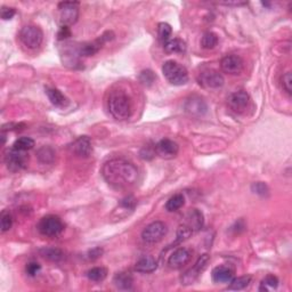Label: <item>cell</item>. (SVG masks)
I'll list each match as a JSON object with an SVG mask.
<instances>
[{"mask_svg": "<svg viewBox=\"0 0 292 292\" xmlns=\"http://www.w3.org/2000/svg\"><path fill=\"white\" fill-rule=\"evenodd\" d=\"M113 283L119 290H131L132 283H134V279L130 273L127 272H120L117 273L115 275V279H113Z\"/></svg>", "mask_w": 292, "mask_h": 292, "instance_id": "44dd1931", "label": "cell"}, {"mask_svg": "<svg viewBox=\"0 0 292 292\" xmlns=\"http://www.w3.org/2000/svg\"><path fill=\"white\" fill-rule=\"evenodd\" d=\"M102 175L111 187L127 189L137 183L138 169L132 162L124 159H111L103 165Z\"/></svg>", "mask_w": 292, "mask_h": 292, "instance_id": "6da1fadb", "label": "cell"}, {"mask_svg": "<svg viewBox=\"0 0 292 292\" xmlns=\"http://www.w3.org/2000/svg\"><path fill=\"white\" fill-rule=\"evenodd\" d=\"M279 287V279L274 275H267L261 281L259 291H273L276 290Z\"/></svg>", "mask_w": 292, "mask_h": 292, "instance_id": "f546056e", "label": "cell"}, {"mask_svg": "<svg viewBox=\"0 0 292 292\" xmlns=\"http://www.w3.org/2000/svg\"><path fill=\"white\" fill-rule=\"evenodd\" d=\"M108 276V269L104 267H94L87 272V278L93 282H102Z\"/></svg>", "mask_w": 292, "mask_h": 292, "instance_id": "4316f807", "label": "cell"}, {"mask_svg": "<svg viewBox=\"0 0 292 292\" xmlns=\"http://www.w3.org/2000/svg\"><path fill=\"white\" fill-rule=\"evenodd\" d=\"M203 214L198 209H191L185 216V225L188 226L193 232H198L203 226Z\"/></svg>", "mask_w": 292, "mask_h": 292, "instance_id": "ac0fdd59", "label": "cell"}, {"mask_svg": "<svg viewBox=\"0 0 292 292\" xmlns=\"http://www.w3.org/2000/svg\"><path fill=\"white\" fill-rule=\"evenodd\" d=\"M0 222H1V232L5 233L9 231L13 226V217L8 211H2L0 216Z\"/></svg>", "mask_w": 292, "mask_h": 292, "instance_id": "836d02e7", "label": "cell"}, {"mask_svg": "<svg viewBox=\"0 0 292 292\" xmlns=\"http://www.w3.org/2000/svg\"><path fill=\"white\" fill-rule=\"evenodd\" d=\"M250 102L249 94L244 90H237V92L232 93L227 98V104L230 109L236 113L244 112L248 108Z\"/></svg>", "mask_w": 292, "mask_h": 292, "instance_id": "7c38bea8", "label": "cell"}, {"mask_svg": "<svg viewBox=\"0 0 292 292\" xmlns=\"http://www.w3.org/2000/svg\"><path fill=\"white\" fill-rule=\"evenodd\" d=\"M71 37V30L69 26H60L58 38V40H65Z\"/></svg>", "mask_w": 292, "mask_h": 292, "instance_id": "ab89813d", "label": "cell"}, {"mask_svg": "<svg viewBox=\"0 0 292 292\" xmlns=\"http://www.w3.org/2000/svg\"><path fill=\"white\" fill-rule=\"evenodd\" d=\"M221 67L224 73L231 74V75H236L240 74L243 71L244 62L242 58L238 55H226L225 58H223L221 60Z\"/></svg>", "mask_w": 292, "mask_h": 292, "instance_id": "8fae6325", "label": "cell"}, {"mask_svg": "<svg viewBox=\"0 0 292 292\" xmlns=\"http://www.w3.org/2000/svg\"><path fill=\"white\" fill-rule=\"evenodd\" d=\"M155 154H158L159 157L162 159H174L178 154L179 151V146L176 142H174L172 139L164 138L160 142L157 143V145L154 146Z\"/></svg>", "mask_w": 292, "mask_h": 292, "instance_id": "4fadbf2b", "label": "cell"}, {"mask_svg": "<svg viewBox=\"0 0 292 292\" xmlns=\"http://www.w3.org/2000/svg\"><path fill=\"white\" fill-rule=\"evenodd\" d=\"M191 259V251L186 248H178L168 258V265L173 269H179Z\"/></svg>", "mask_w": 292, "mask_h": 292, "instance_id": "e0dca14e", "label": "cell"}, {"mask_svg": "<svg viewBox=\"0 0 292 292\" xmlns=\"http://www.w3.org/2000/svg\"><path fill=\"white\" fill-rule=\"evenodd\" d=\"M167 234V226L160 221L151 223L142 232V240L146 244H155L160 242Z\"/></svg>", "mask_w": 292, "mask_h": 292, "instance_id": "52a82bcc", "label": "cell"}, {"mask_svg": "<svg viewBox=\"0 0 292 292\" xmlns=\"http://www.w3.org/2000/svg\"><path fill=\"white\" fill-rule=\"evenodd\" d=\"M162 73L172 85L181 86L188 81V72L175 60H167L162 66Z\"/></svg>", "mask_w": 292, "mask_h": 292, "instance_id": "3957f363", "label": "cell"}, {"mask_svg": "<svg viewBox=\"0 0 292 292\" xmlns=\"http://www.w3.org/2000/svg\"><path fill=\"white\" fill-rule=\"evenodd\" d=\"M79 18V2L64 1L58 3V22L62 26L74 24Z\"/></svg>", "mask_w": 292, "mask_h": 292, "instance_id": "8992f818", "label": "cell"}, {"mask_svg": "<svg viewBox=\"0 0 292 292\" xmlns=\"http://www.w3.org/2000/svg\"><path fill=\"white\" fill-rule=\"evenodd\" d=\"M40 271H41V266L38 263H36V261H31V263H29L25 267L26 274L30 276H36Z\"/></svg>", "mask_w": 292, "mask_h": 292, "instance_id": "8d00e7d4", "label": "cell"}, {"mask_svg": "<svg viewBox=\"0 0 292 292\" xmlns=\"http://www.w3.org/2000/svg\"><path fill=\"white\" fill-rule=\"evenodd\" d=\"M209 260H210V257L209 255H207V253L206 255L201 256L198 259V261L195 263L194 266H193L191 269H188V271L181 276V284H184V286H189V284L194 283L195 281L199 279L201 273L207 268V265L209 264Z\"/></svg>", "mask_w": 292, "mask_h": 292, "instance_id": "9c48e42d", "label": "cell"}, {"mask_svg": "<svg viewBox=\"0 0 292 292\" xmlns=\"http://www.w3.org/2000/svg\"><path fill=\"white\" fill-rule=\"evenodd\" d=\"M184 108L185 111L194 117H201L206 115L208 111V105L203 98H201L200 96H195V95L186 100Z\"/></svg>", "mask_w": 292, "mask_h": 292, "instance_id": "2e32d148", "label": "cell"}, {"mask_svg": "<svg viewBox=\"0 0 292 292\" xmlns=\"http://www.w3.org/2000/svg\"><path fill=\"white\" fill-rule=\"evenodd\" d=\"M251 282V276H240L231 281L229 290H243Z\"/></svg>", "mask_w": 292, "mask_h": 292, "instance_id": "4dcf8cb0", "label": "cell"}, {"mask_svg": "<svg viewBox=\"0 0 292 292\" xmlns=\"http://www.w3.org/2000/svg\"><path fill=\"white\" fill-rule=\"evenodd\" d=\"M16 14V10L13 7H6L3 6L1 10H0V16H1L2 20H10V18H13L14 15Z\"/></svg>", "mask_w": 292, "mask_h": 292, "instance_id": "f35d334b", "label": "cell"}, {"mask_svg": "<svg viewBox=\"0 0 292 292\" xmlns=\"http://www.w3.org/2000/svg\"><path fill=\"white\" fill-rule=\"evenodd\" d=\"M37 158L41 164H52L55 160V151L51 146H43L38 150Z\"/></svg>", "mask_w": 292, "mask_h": 292, "instance_id": "d4e9b609", "label": "cell"}, {"mask_svg": "<svg viewBox=\"0 0 292 292\" xmlns=\"http://www.w3.org/2000/svg\"><path fill=\"white\" fill-rule=\"evenodd\" d=\"M46 94L49 98V101H51V103L53 105H55L56 108H65V106L69 104L67 98L64 96L62 92H59L58 89L47 87Z\"/></svg>", "mask_w": 292, "mask_h": 292, "instance_id": "7402d4cb", "label": "cell"}, {"mask_svg": "<svg viewBox=\"0 0 292 292\" xmlns=\"http://www.w3.org/2000/svg\"><path fill=\"white\" fill-rule=\"evenodd\" d=\"M38 230L45 236L55 237L63 232L64 224L58 216L48 215L40 219L38 224Z\"/></svg>", "mask_w": 292, "mask_h": 292, "instance_id": "5b68a950", "label": "cell"}, {"mask_svg": "<svg viewBox=\"0 0 292 292\" xmlns=\"http://www.w3.org/2000/svg\"><path fill=\"white\" fill-rule=\"evenodd\" d=\"M198 81L200 86L208 89H218L223 87L224 82H225L223 75L218 71L212 69H207L200 72L198 75Z\"/></svg>", "mask_w": 292, "mask_h": 292, "instance_id": "ba28073f", "label": "cell"}, {"mask_svg": "<svg viewBox=\"0 0 292 292\" xmlns=\"http://www.w3.org/2000/svg\"><path fill=\"white\" fill-rule=\"evenodd\" d=\"M102 253H103V249L95 248L89 251V258L92 260H95V259H97V258H100L102 256Z\"/></svg>", "mask_w": 292, "mask_h": 292, "instance_id": "60d3db41", "label": "cell"}, {"mask_svg": "<svg viewBox=\"0 0 292 292\" xmlns=\"http://www.w3.org/2000/svg\"><path fill=\"white\" fill-rule=\"evenodd\" d=\"M39 252L45 259H47L49 261H54V263H58V261L64 259V252L58 248L49 246V248L40 249Z\"/></svg>", "mask_w": 292, "mask_h": 292, "instance_id": "cb8c5ba5", "label": "cell"}, {"mask_svg": "<svg viewBox=\"0 0 292 292\" xmlns=\"http://www.w3.org/2000/svg\"><path fill=\"white\" fill-rule=\"evenodd\" d=\"M211 276L216 283H230L234 279V272L230 267L217 266L212 269Z\"/></svg>", "mask_w": 292, "mask_h": 292, "instance_id": "d6986e66", "label": "cell"}, {"mask_svg": "<svg viewBox=\"0 0 292 292\" xmlns=\"http://www.w3.org/2000/svg\"><path fill=\"white\" fill-rule=\"evenodd\" d=\"M26 160L28 159H26L25 152H21V151L15 150L13 147L5 155V164L7 168H8L9 172L13 173L24 169L26 166Z\"/></svg>", "mask_w": 292, "mask_h": 292, "instance_id": "30bf717a", "label": "cell"}, {"mask_svg": "<svg viewBox=\"0 0 292 292\" xmlns=\"http://www.w3.org/2000/svg\"><path fill=\"white\" fill-rule=\"evenodd\" d=\"M113 39V33L112 32H105L103 36H101L98 39L94 40L93 43H87L81 45L80 49H79V54L81 56H93L96 53L100 52V49L103 47V45L106 41Z\"/></svg>", "mask_w": 292, "mask_h": 292, "instance_id": "5bb4252c", "label": "cell"}, {"mask_svg": "<svg viewBox=\"0 0 292 292\" xmlns=\"http://www.w3.org/2000/svg\"><path fill=\"white\" fill-rule=\"evenodd\" d=\"M157 268H158V261L152 256L142 257L135 265L136 271L139 273H145V274L153 273Z\"/></svg>", "mask_w": 292, "mask_h": 292, "instance_id": "ffe728a7", "label": "cell"}, {"mask_svg": "<svg viewBox=\"0 0 292 292\" xmlns=\"http://www.w3.org/2000/svg\"><path fill=\"white\" fill-rule=\"evenodd\" d=\"M70 150L72 153L79 158H88L93 151L92 140L87 136H81L71 144Z\"/></svg>", "mask_w": 292, "mask_h": 292, "instance_id": "9a60e30c", "label": "cell"}, {"mask_svg": "<svg viewBox=\"0 0 292 292\" xmlns=\"http://www.w3.org/2000/svg\"><path fill=\"white\" fill-rule=\"evenodd\" d=\"M281 82H282V88L284 89L288 95H291L292 93V77L291 72H287L286 74H283L282 79H281Z\"/></svg>", "mask_w": 292, "mask_h": 292, "instance_id": "d590c367", "label": "cell"}, {"mask_svg": "<svg viewBox=\"0 0 292 292\" xmlns=\"http://www.w3.org/2000/svg\"><path fill=\"white\" fill-rule=\"evenodd\" d=\"M109 110L117 120H126L131 116V102L128 95L122 90H115L110 94Z\"/></svg>", "mask_w": 292, "mask_h": 292, "instance_id": "7a4b0ae2", "label": "cell"}, {"mask_svg": "<svg viewBox=\"0 0 292 292\" xmlns=\"http://www.w3.org/2000/svg\"><path fill=\"white\" fill-rule=\"evenodd\" d=\"M165 45V52L167 54H183L186 52V44L181 39H169Z\"/></svg>", "mask_w": 292, "mask_h": 292, "instance_id": "603a6c76", "label": "cell"}, {"mask_svg": "<svg viewBox=\"0 0 292 292\" xmlns=\"http://www.w3.org/2000/svg\"><path fill=\"white\" fill-rule=\"evenodd\" d=\"M20 40L26 48L37 49L43 44L44 33L39 26L25 25L20 32Z\"/></svg>", "mask_w": 292, "mask_h": 292, "instance_id": "277c9868", "label": "cell"}, {"mask_svg": "<svg viewBox=\"0 0 292 292\" xmlns=\"http://www.w3.org/2000/svg\"><path fill=\"white\" fill-rule=\"evenodd\" d=\"M138 79H139V82L142 83V85L146 86V87H150L153 85V82L155 81V77L154 72L151 71V70H144L139 73L138 75Z\"/></svg>", "mask_w": 292, "mask_h": 292, "instance_id": "d6a6232c", "label": "cell"}, {"mask_svg": "<svg viewBox=\"0 0 292 292\" xmlns=\"http://www.w3.org/2000/svg\"><path fill=\"white\" fill-rule=\"evenodd\" d=\"M172 33H173V29L172 26H170V24L165 23V22H162V23L159 24L158 36H159V39H160L162 43L166 44L167 41L170 39V37H172Z\"/></svg>", "mask_w": 292, "mask_h": 292, "instance_id": "1f68e13d", "label": "cell"}, {"mask_svg": "<svg viewBox=\"0 0 292 292\" xmlns=\"http://www.w3.org/2000/svg\"><path fill=\"white\" fill-rule=\"evenodd\" d=\"M35 146V140L30 137H21L15 140L13 144V149L21 151V152H26V151L33 149Z\"/></svg>", "mask_w": 292, "mask_h": 292, "instance_id": "f1b7e54d", "label": "cell"}, {"mask_svg": "<svg viewBox=\"0 0 292 292\" xmlns=\"http://www.w3.org/2000/svg\"><path fill=\"white\" fill-rule=\"evenodd\" d=\"M184 204H185L184 195L180 194V193H178V194L173 195L172 198L167 201L166 210L169 211V212L177 211V210H179L180 208L184 206Z\"/></svg>", "mask_w": 292, "mask_h": 292, "instance_id": "484cf974", "label": "cell"}, {"mask_svg": "<svg viewBox=\"0 0 292 292\" xmlns=\"http://www.w3.org/2000/svg\"><path fill=\"white\" fill-rule=\"evenodd\" d=\"M218 45V36L216 33L208 31L201 39V46L204 49H214Z\"/></svg>", "mask_w": 292, "mask_h": 292, "instance_id": "83f0119b", "label": "cell"}, {"mask_svg": "<svg viewBox=\"0 0 292 292\" xmlns=\"http://www.w3.org/2000/svg\"><path fill=\"white\" fill-rule=\"evenodd\" d=\"M192 234H193V231L189 229L188 226L185 225V224L180 225L179 229H178V231H177V240L175 242V244H178V243H180V242L187 240V238L191 236Z\"/></svg>", "mask_w": 292, "mask_h": 292, "instance_id": "e575fe53", "label": "cell"}, {"mask_svg": "<svg viewBox=\"0 0 292 292\" xmlns=\"http://www.w3.org/2000/svg\"><path fill=\"white\" fill-rule=\"evenodd\" d=\"M251 188L256 194H259L261 196H265L268 193V187L266 186V184L261 183V181H258V183L252 184Z\"/></svg>", "mask_w": 292, "mask_h": 292, "instance_id": "74e56055", "label": "cell"}]
</instances>
